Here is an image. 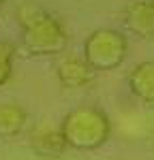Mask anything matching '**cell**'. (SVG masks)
Returning a JSON list of instances; mask_svg holds the SVG:
<instances>
[{
	"mask_svg": "<svg viewBox=\"0 0 154 160\" xmlns=\"http://www.w3.org/2000/svg\"><path fill=\"white\" fill-rule=\"evenodd\" d=\"M66 145L73 149L90 152L105 145V141L111 135V122L107 113L94 105H79L64 115L60 124Z\"/></svg>",
	"mask_w": 154,
	"mask_h": 160,
	"instance_id": "cell-1",
	"label": "cell"
},
{
	"mask_svg": "<svg viewBox=\"0 0 154 160\" xmlns=\"http://www.w3.org/2000/svg\"><path fill=\"white\" fill-rule=\"evenodd\" d=\"M19 22L24 47L32 56H58L64 51L69 37L54 15L26 4L19 11Z\"/></svg>",
	"mask_w": 154,
	"mask_h": 160,
	"instance_id": "cell-2",
	"label": "cell"
},
{
	"mask_svg": "<svg viewBox=\"0 0 154 160\" xmlns=\"http://www.w3.org/2000/svg\"><path fill=\"white\" fill-rule=\"evenodd\" d=\"M128 51L126 37L118 30L111 28H101L94 30L86 43H84V60L88 62V66L99 73V71H114L116 66H120Z\"/></svg>",
	"mask_w": 154,
	"mask_h": 160,
	"instance_id": "cell-3",
	"label": "cell"
},
{
	"mask_svg": "<svg viewBox=\"0 0 154 160\" xmlns=\"http://www.w3.org/2000/svg\"><path fill=\"white\" fill-rule=\"evenodd\" d=\"M56 77L60 81V86L66 90H79V88H88L96 73L88 66V62L79 56H62L56 64Z\"/></svg>",
	"mask_w": 154,
	"mask_h": 160,
	"instance_id": "cell-4",
	"label": "cell"
},
{
	"mask_svg": "<svg viewBox=\"0 0 154 160\" xmlns=\"http://www.w3.org/2000/svg\"><path fill=\"white\" fill-rule=\"evenodd\" d=\"M122 22L131 34L154 38V0H133L124 7Z\"/></svg>",
	"mask_w": 154,
	"mask_h": 160,
	"instance_id": "cell-5",
	"label": "cell"
},
{
	"mask_svg": "<svg viewBox=\"0 0 154 160\" xmlns=\"http://www.w3.org/2000/svg\"><path fill=\"white\" fill-rule=\"evenodd\" d=\"M30 145L43 158H60L64 154V149L69 148L60 128H51V126H45V124L32 130Z\"/></svg>",
	"mask_w": 154,
	"mask_h": 160,
	"instance_id": "cell-6",
	"label": "cell"
},
{
	"mask_svg": "<svg viewBox=\"0 0 154 160\" xmlns=\"http://www.w3.org/2000/svg\"><path fill=\"white\" fill-rule=\"evenodd\" d=\"M131 92L143 102H154V60L139 62L128 73Z\"/></svg>",
	"mask_w": 154,
	"mask_h": 160,
	"instance_id": "cell-7",
	"label": "cell"
},
{
	"mask_svg": "<svg viewBox=\"0 0 154 160\" xmlns=\"http://www.w3.org/2000/svg\"><path fill=\"white\" fill-rule=\"evenodd\" d=\"M28 124V113L17 102H2L0 105V137L11 139L17 137Z\"/></svg>",
	"mask_w": 154,
	"mask_h": 160,
	"instance_id": "cell-8",
	"label": "cell"
},
{
	"mask_svg": "<svg viewBox=\"0 0 154 160\" xmlns=\"http://www.w3.org/2000/svg\"><path fill=\"white\" fill-rule=\"evenodd\" d=\"M13 73V45L0 43V86H4Z\"/></svg>",
	"mask_w": 154,
	"mask_h": 160,
	"instance_id": "cell-9",
	"label": "cell"
},
{
	"mask_svg": "<svg viewBox=\"0 0 154 160\" xmlns=\"http://www.w3.org/2000/svg\"><path fill=\"white\" fill-rule=\"evenodd\" d=\"M0 2H7V0H0Z\"/></svg>",
	"mask_w": 154,
	"mask_h": 160,
	"instance_id": "cell-10",
	"label": "cell"
}]
</instances>
